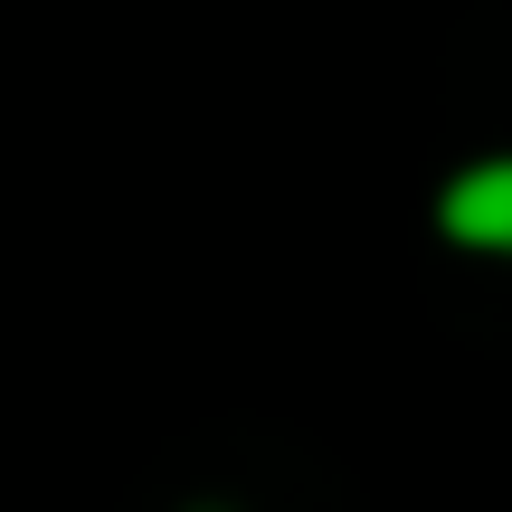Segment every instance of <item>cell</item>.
<instances>
[{"label": "cell", "mask_w": 512, "mask_h": 512, "mask_svg": "<svg viewBox=\"0 0 512 512\" xmlns=\"http://www.w3.org/2000/svg\"><path fill=\"white\" fill-rule=\"evenodd\" d=\"M446 228H456L465 247H503L512 238V171L484 162L475 181H456V190H446Z\"/></svg>", "instance_id": "1"}]
</instances>
